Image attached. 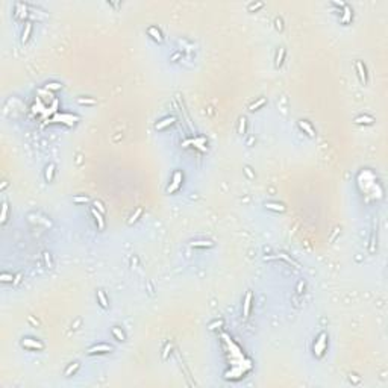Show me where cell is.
<instances>
[{
	"mask_svg": "<svg viewBox=\"0 0 388 388\" xmlns=\"http://www.w3.org/2000/svg\"><path fill=\"white\" fill-rule=\"evenodd\" d=\"M91 214L94 216L96 221H97V224H99V229H105V218H103V214H102L100 211H97L96 208H91Z\"/></svg>",
	"mask_w": 388,
	"mask_h": 388,
	"instance_id": "ba28073f",
	"label": "cell"
},
{
	"mask_svg": "<svg viewBox=\"0 0 388 388\" xmlns=\"http://www.w3.org/2000/svg\"><path fill=\"white\" fill-rule=\"evenodd\" d=\"M299 126H300V129L305 130L309 137H314V135H315V130L312 129V126H311L306 120H300V121H299Z\"/></svg>",
	"mask_w": 388,
	"mask_h": 388,
	"instance_id": "30bf717a",
	"label": "cell"
},
{
	"mask_svg": "<svg viewBox=\"0 0 388 388\" xmlns=\"http://www.w3.org/2000/svg\"><path fill=\"white\" fill-rule=\"evenodd\" d=\"M147 34L150 35L155 41H158V43H162V40H164V38H162V34H161V30H159L156 26H150V27H149V29H147Z\"/></svg>",
	"mask_w": 388,
	"mask_h": 388,
	"instance_id": "52a82bcc",
	"label": "cell"
},
{
	"mask_svg": "<svg viewBox=\"0 0 388 388\" xmlns=\"http://www.w3.org/2000/svg\"><path fill=\"white\" fill-rule=\"evenodd\" d=\"M246 121H247V120H246V117H241V118H240V124H238V134H241V135L244 134V132H246Z\"/></svg>",
	"mask_w": 388,
	"mask_h": 388,
	"instance_id": "4316f807",
	"label": "cell"
},
{
	"mask_svg": "<svg viewBox=\"0 0 388 388\" xmlns=\"http://www.w3.org/2000/svg\"><path fill=\"white\" fill-rule=\"evenodd\" d=\"M258 8H262V3H261V2H258V3H252V5H249V11H253V9H258Z\"/></svg>",
	"mask_w": 388,
	"mask_h": 388,
	"instance_id": "836d02e7",
	"label": "cell"
},
{
	"mask_svg": "<svg viewBox=\"0 0 388 388\" xmlns=\"http://www.w3.org/2000/svg\"><path fill=\"white\" fill-rule=\"evenodd\" d=\"M265 208L270 209V211H276V212H284L285 211V206L282 203H275V202H267Z\"/></svg>",
	"mask_w": 388,
	"mask_h": 388,
	"instance_id": "7c38bea8",
	"label": "cell"
},
{
	"mask_svg": "<svg viewBox=\"0 0 388 388\" xmlns=\"http://www.w3.org/2000/svg\"><path fill=\"white\" fill-rule=\"evenodd\" d=\"M168 349H170V344H167V347H165V350H164V359L167 358V355H168Z\"/></svg>",
	"mask_w": 388,
	"mask_h": 388,
	"instance_id": "f35d334b",
	"label": "cell"
},
{
	"mask_svg": "<svg viewBox=\"0 0 388 388\" xmlns=\"http://www.w3.org/2000/svg\"><path fill=\"white\" fill-rule=\"evenodd\" d=\"M112 350V347L109 344H96V346H93V347H90L88 349V352L86 353L88 355H94V353H105V352H111Z\"/></svg>",
	"mask_w": 388,
	"mask_h": 388,
	"instance_id": "7a4b0ae2",
	"label": "cell"
},
{
	"mask_svg": "<svg viewBox=\"0 0 388 388\" xmlns=\"http://www.w3.org/2000/svg\"><path fill=\"white\" fill-rule=\"evenodd\" d=\"M12 279L14 277H12V275H9V273H2L0 275V281L2 282H12Z\"/></svg>",
	"mask_w": 388,
	"mask_h": 388,
	"instance_id": "83f0119b",
	"label": "cell"
},
{
	"mask_svg": "<svg viewBox=\"0 0 388 388\" xmlns=\"http://www.w3.org/2000/svg\"><path fill=\"white\" fill-rule=\"evenodd\" d=\"M78 369H79V362H73V364H70L68 367H67V370L64 371V374H65V376H70L71 373H74Z\"/></svg>",
	"mask_w": 388,
	"mask_h": 388,
	"instance_id": "7402d4cb",
	"label": "cell"
},
{
	"mask_svg": "<svg viewBox=\"0 0 388 388\" xmlns=\"http://www.w3.org/2000/svg\"><path fill=\"white\" fill-rule=\"evenodd\" d=\"M6 216H8V203L3 202L2 205V216H0V223H5L6 221Z\"/></svg>",
	"mask_w": 388,
	"mask_h": 388,
	"instance_id": "603a6c76",
	"label": "cell"
},
{
	"mask_svg": "<svg viewBox=\"0 0 388 388\" xmlns=\"http://www.w3.org/2000/svg\"><path fill=\"white\" fill-rule=\"evenodd\" d=\"M112 335L115 336V338H117L118 341H124V340H126V335H124V332H123L120 328H117V326H114V328H112Z\"/></svg>",
	"mask_w": 388,
	"mask_h": 388,
	"instance_id": "ac0fdd59",
	"label": "cell"
},
{
	"mask_svg": "<svg viewBox=\"0 0 388 388\" xmlns=\"http://www.w3.org/2000/svg\"><path fill=\"white\" fill-rule=\"evenodd\" d=\"M176 121V118L174 117H167V118H164L162 121H159V123H156V129H165V128H168V126H172L173 123Z\"/></svg>",
	"mask_w": 388,
	"mask_h": 388,
	"instance_id": "8fae6325",
	"label": "cell"
},
{
	"mask_svg": "<svg viewBox=\"0 0 388 388\" xmlns=\"http://www.w3.org/2000/svg\"><path fill=\"white\" fill-rule=\"evenodd\" d=\"M53 174H55V164H49L44 170V178L47 182H52L53 181Z\"/></svg>",
	"mask_w": 388,
	"mask_h": 388,
	"instance_id": "4fadbf2b",
	"label": "cell"
},
{
	"mask_svg": "<svg viewBox=\"0 0 388 388\" xmlns=\"http://www.w3.org/2000/svg\"><path fill=\"white\" fill-rule=\"evenodd\" d=\"M141 214H143V209H141V208H138V209L135 211V214H132V217H130V218H129V224L135 223V221L138 220V217L141 216Z\"/></svg>",
	"mask_w": 388,
	"mask_h": 388,
	"instance_id": "484cf974",
	"label": "cell"
},
{
	"mask_svg": "<svg viewBox=\"0 0 388 388\" xmlns=\"http://www.w3.org/2000/svg\"><path fill=\"white\" fill-rule=\"evenodd\" d=\"M265 102H267V99H265V97H261L258 102H253V103L250 105L249 109H250V111H255V109H258V108H261V106H264V105H265Z\"/></svg>",
	"mask_w": 388,
	"mask_h": 388,
	"instance_id": "ffe728a7",
	"label": "cell"
},
{
	"mask_svg": "<svg viewBox=\"0 0 388 388\" xmlns=\"http://www.w3.org/2000/svg\"><path fill=\"white\" fill-rule=\"evenodd\" d=\"M277 258H282V259H285V261H287L288 264H291V265H294V267H296V268H300V265H299V264H297V262H296V261H294L293 258H290V256H287L285 253H279V256H277Z\"/></svg>",
	"mask_w": 388,
	"mask_h": 388,
	"instance_id": "44dd1931",
	"label": "cell"
},
{
	"mask_svg": "<svg viewBox=\"0 0 388 388\" xmlns=\"http://www.w3.org/2000/svg\"><path fill=\"white\" fill-rule=\"evenodd\" d=\"M352 20V9L349 8L347 5L344 6V11H343V15H341V23H344V25H347L349 21Z\"/></svg>",
	"mask_w": 388,
	"mask_h": 388,
	"instance_id": "5bb4252c",
	"label": "cell"
},
{
	"mask_svg": "<svg viewBox=\"0 0 388 388\" xmlns=\"http://www.w3.org/2000/svg\"><path fill=\"white\" fill-rule=\"evenodd\" d=\"M97 299H99V303L102 305V308H108V299L105 296L103 290H97Z\"/></svg>",
	"mask_w": 388,
	"mask_h": 388,
	"instance_id": "e0dca14e",
	"label": "cell"
},
{
	"mask_svg": "<svg viewBox=\"0 0 388 388\" xmlns=\"http://www.w3.org/2000/svg\"><path fill=\"white\" fill-rule=\"evenodd\" d=\"M21 346H23V347H27V349H38V350L44 349V344L41 343V341H36V340H32V338H25V340L21 341Z\"/></svg>",
	"mask_w": 388,
	"mask_h": 388,
	"instance_id": "277c9868",
	"label": "cell"
},
{
	"mask_svg": "<svg viewBox=\"0 0 388 388\" xmlns=\"http://www.w3.org/2000/svg\"><path fill=\"white\" fill-rule=\"evenodd\" d=\"M284 58H285V49L284 47H279V52H277V55H276V67H281V65H282Z\"/></svg>",
	"mask_w": 388,
	"mask_h": 388,
	"instance_id": "d6986e66",
	"label": "cell"
},
{
	"mask_svg": "<svg viewBox=\"0 0 388 388\" xmlns=\"http://www.w3.org/2000/svg\"><path fill=\"white\" fill-rule=\"evenodd\" d=\"M191 247H200V249H206V247H212L214 243L209 240H199V241H193L190 244Z\"/></svg>",
	"mask_w": 388,
	"mask_h": 388,
	"instance_id": "9c48e42d",
	"label": "cell"
},
{
	"mask_svg": "<svg viewBox=\"0 0 388 388\" xmlns=\"http://www.w3.org/2000/svg\"><path fill=\"white\" fill-rule=\"evenodd\" d=\"M373 121H374V118L370 117V115H361V117H356L355 118L356 124H371Z\"/></svg>",
	"mask_w": 388,
	"mask_h": 388,
	"instance_id": "9a60e30c",
	"label": "cell"
},
{
	"mask_svg": "<svg viewBox=\"0 0 388 388\" xmlns=\"http://www.w3.org/2000/svg\"><path fill=\"white\" fill-rule=\"evenodd\" d=\"M20 279H21V273H18L17 276H15V281H14V282H15V284H18V282H20Z\"/></svg>",
	"mask_w": 388,
	"mask_h": 388,
	"instance_id": "ab89813d",
	"label": "cell"
},
{
	"mask_svg": "<svg viewBox=\"0 0 388 388\" xmlns=\"http://www.w3.org/2000/svg\"><path fill=\"white\" fill-rule=\"evenodd\" d=\"M326 338H328V334L326 332H320V335L317 336V341L314 343V355L317 358H321L323 356V352L326 349Z\"/></svg>",
	"mask_w": 388,
	"mask_h": 388,
	"instance_id": "6da1fadb",
	"label": "cell"
},
{
	"mask_svg": "<svg viewBox=\"0 0 388 388\" xmlns=\"http://www.w3.org/2000/svg\"><path fill=\"white\" fill-rule=\"evenodd\" d=\"M44 88H46L47 91H58V90H61V88H62V85H61V84H58V82H50V84H47Z\"/></svg>",
	"mask_w": 388,
	"mask_h": 388,
	"instance_id": "cb8c5ba5",
	"label": "cell"
},
{
	"mask_svg": "<svg viewBox=\"0 0 388 388\" xmlns=\"http://www.w3.org/2000/svg\"><path fill=\"white\" fill-rule=\"evenodd\" d=\"M29 321H30V323H34V325H38V321H36V320H34L30 315H29Z\"/></svg>",
	"mask_w": 388,
	"mask_h": 388,
	"instance_id": "60d3db41",
	"label": "cell"
},
{
	"mask_svg": "<svg viewBox=\"0 0 388 388\" xmlns=\"http://www.w3.org/2000/svg\"><path fill=\"white\" fill-rule=\"evenodd\" d=\"M355 67H356V71H358V74H359L361 82L362 84H367V70H365V67H364V64H362L361 61H356V62H355Z\"/></svg>",
	"mask_w": 388,
	"mask_h": 388,
	"instance_id": "8992f818",
	"label": "cell"
},
{
	"mask_svg": "<svg viewBox=\"0 0 388 388\" xmlns=\"http://www.w3.org/2000/svg\"><path fill=\"white\" fill-rule=\"evenodd\" d=\"M244 172H246V174L249 176V179H253V178H255V174L252 173V170H250V167H244Z\"/></svg>",
	"mask_w": 388,
	"mask_h": 388,
	"instance_id": "e575fe53",
	"label": "cell"
},
{
	"mask_svg": "<svg viewBox=\"0 0 388 388\" xmlns=\"http://www.w3.org/2000/svg\"><path fill=\"white\" fill-rule=\"evenodd\" d=\"M78 102L80 105H94L96 103L94 99H82V97H80V99H78Z\"/></svg>",
	"mask_w": 388,
	"mask_h": 388,
	"instance_id": "4dcf8cb0",
	"label": "cell"
},
{
	"mask_svg": "<svg viewBox=\"0 0 388 388\" xmlns=\"http://www.w3.org/2000/svg\"><path fill=\"white\" fill-rule=\"evenodd\" d=\"M181 55H182L181 52H176V53H174V55H172V58H170V61H178V59H179V58H181Z\"/></svg>",
	"mask_w": 388,
	"mask_h": 388,
	"instance_id": "d590c367",
	"label": "cell"
},
{
	"mask_svg": "<svg viewBox=\"0 0 388 388\" xmlns=\"http://www.w3.org/2000/svg\"><path fill=\"white\" fill-rule=\"evenodd\" d=\"M252 299H253L252 291H247V293H246V297H244V303H243V315H244V319L249 317L250 306H252Z\"/></svg>",
	"mask_w": 388,
	"mask_h": 388,
	"instance_id": "3957f363",
	"label": "cell"
},
{
	"mask_svg": "<svg viewBox=\"0 0 388 388\" xmlns=\"http://www.w3.org/2000/svg\"><path fill=\"white\" fill-rule=\"evenodd\" d=\"M332 5H335V6H343V8L346 6L344 2H332Z\"/></svg>",
	"mask_w": 388,
	"mask_h": 388,
	"instance_id": "74e56055",
	"label": "cell"
},
{
	"mask_svg": "<svg viewBox=\"0 0 388 388\" xmlns=\"http://www.w3.org/2000/svg\"><path fill=\"white\" fill-rule=\"evenodd\" d=\"M73 202H74V203H86V202H88V197H86V196H76V197L73 199Z\"/></svg>",
	"mask_w": 388,
	"mask_h": 388,
	"instance_id": "1f68e13d",
	"label": "cell"
},
{
	"mask_svg": "<svg viewBox=\"0 0 388 388\" xmlns=\"http://www.w3.org/2000/svg\"><path fill=\"white\" fill-rule=\"evenodd\" d=\"M44 261H46V265L47 267H52V259H50V253L49 252H44Z\"/></svg>",
	"mask_w": 388,
	"mask_h": 388,
	"instance_id": "d6a6232c",
	"label": "cell"
},
{
	"mask_svg": "<svg viewBox=\"0 0 388 388\" xmlns=\"http://www.w3.org/2000/svg\"><path fill=\"white\" fill-rule=\"evenodd\" d=\"M303 285H305V284H303V281H300V282L297 284V293H299V294H302V288H303Z\"/></svg>",
	"mask_w": 388,
	"mask_h": 388,
	"instance_id": "8d00e7d4",
	"label": "cell"
},
{
	"mask_svg": "<svg viewBox=\"0 0 388 388\" xmlns=\"http://www.w3.org/2000/svg\"><path fill=\"white\" fill-rule=\"evenodd\" d=\"M188 144H194L196 147H199L200 150H206V147H205V144H206V139L205 138H191V139H187V141H183L182 143V146L187 147Z\"/></svg>",
	"mask_w": 388,
	"mask_h": 388,
	"instance_id": "5b68a950",
	"label": "cell"
},
{
	"mask_svg": "<svg viewBox=\"0 0 388 388\" xmlns=\"http://www.w3.org/2000/svg\"><path fill=\"white\" fill-rule=\"evenodd\" d=\"M275 26H276L277 30H282V29H284V21H282V18L281 17L275 18Z\"/></svg>",
	"mask_w": 388,
	"mask_h": 388,
	"instance_id": "f1b7e54d",
	"label": "cell"
},
{
	"mask_svg": "<svg viewBox=\"0 0 388 388\" xmlns=\"http://www.w3.org/2000/svg\"><path fill=\"white\" fill-rule=\"evenodd\" d=\"M94 208L97 209V211H100L102 214H105V211H106V209H105V206H103V203H102L100 200H96V202H94Z\"/></svg>",
	"mask_w": 388,
	"mask_h": 388,
	"instance_id": "f546056e",
	"label": "cell"
},
{
	"mask_svg": "<svg viewBox=\"0 0 388 388\" xmlns=\"http://www.w3.org/2000/svg\"><path fill=\"white\" fill-rule=\"evenodd\" d=\"M182 179H183V174H182V172H174L173 173V183H176V185H181Z\"/></svg>",
	"mask_w": 388,
	"mask_h": 388,
	"instance_id": "d4e9b609",
	"label": "cell"
},
{
	"mask_svg": "<svg viewBox=\"0 0 388 388\" xmlns=\"http://www.w3.org/2000/svg\"><path fill=\"white\" fill-rule=\"evenodd\" d=\"M30 34H32V23H26V27H25L23 35H21V43H27Z\"/></svg>",
	"mask_w": 388,
	"mask_h": 388,
	"instance_id": "2e32d148",
	"label": "cell"
}]
</instances>
